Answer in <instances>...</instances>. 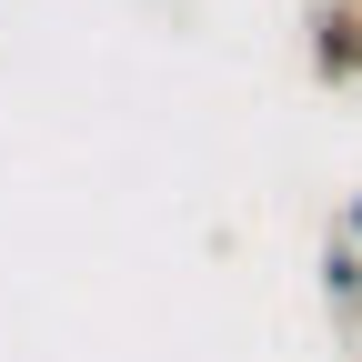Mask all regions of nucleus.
<instances>
[{"mask_svg":"<svg viewBox=\"0 0 362 362\" xmlns=\"http://www.w3.org/2000/svg\"><path fill=\"white\" fill-rule=\"evenodd\" d=\"M322 302H332V312H362V242H352V232L322 242Z\"/></svg>","mask_w":362,"mask_h":362,"instance_id":"obj_2","label":"nucleus"},{"mask_svg":"<svg viewBox=\"0 0 362 362\" xmlns=\"http://www.w3.org/2000/svg\"><path fill=\"white\" fill-rule=\"evenodd\" d=\"M342 232H352V242H362V192H352V211H342Z\"/></svg>","mask_w":362,"mask_h":362,"instance_id":"obj_3","label":"nucleus"},{"mask_svg":"<svg viewBox=\"0 0 362 362\" xmlns=\"http://www.w3.org/2000/svg\"><path fill=\"white\" fill-rule=\"evenodd\" d=\"M312 81L322 90H362V0H312Z\"/></svg>","mask_w":362,"mask_h":362,"instance_id":"obj_1","label":"nucleus"}]
</instances>
